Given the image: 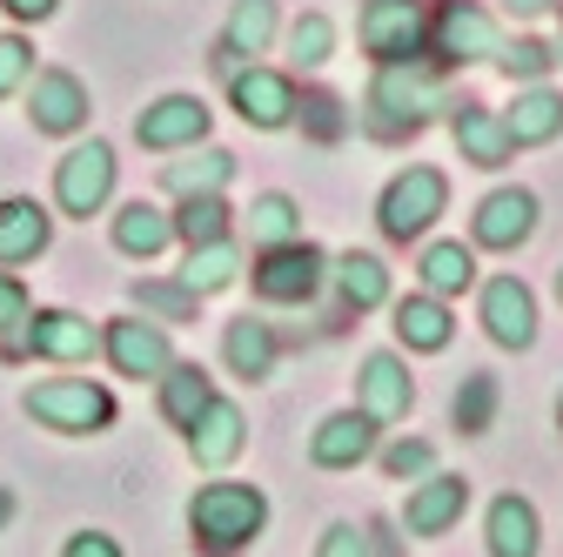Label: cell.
<instances>
[{
    "label": "cell",
    "instance_id": "obj_14",
    "mask_svg": "<svg viewBox=\"0 0 563 557\" xmlns=\"http://www.w3.org/2000/svg\"><path fill=\"white\" fill-rule=\"evenodd\" d=\"M483 329H489L497 350H530L537 342V296L517 275H489L483 283Z\"/></svg>",
    "mask_w": 563,
    "mask_h": 557
},
{
    "label": "cell",
    "instance_id": "obj_16",
    "mask_svg": "<svg viewBox=\"0 0 563 557\" xmlns=\"http://www.w3.org/2000/svg\"><path fill=\"white\" fill-rule=\"evenodd\" d=\"M27 121H34L41 134H75V128H88V88H81V75H67V67L34 75V88H27Z\"/></svg>",
    "mask_w": 563,
    "mask_h": 557
},
{
    "label": "cell",
    "instance_id": "obj_27",
    "mask_svg": "<svg viewBox=\"0 0 563 557\" xmlns=\"http://www.w3.org/2000/svg\"><path fill=\"white\" fill-rule=\"evenodd\" d=\"M222 357H229V370H235L242 383L275 376V329H268L262 316H235V323L222 329Z\"/></svg>",
    "mask_w": 563,
    "mask_h": 557
},
{
    "label": "cell",
    "instance_id": "obj_23",
    "mask_svg": "<svg viewBox=\"0 0 563 557\" xmlns=\"http://www.w3.org/2000/svg\"><path fill=\"white\" fill-rule=\"evenodd\" d=\"M329 283H335V296H342L349 316H363V309H383V303H389V269H383V255H369V249L335 255V262H329Z\"/></svg>",
    "mask_w": 563,
    "mask_h": 557
},
{
    "label": "cell",
    "instance_id": "obj_21",
    "mask_svg": "<svg viewBox=\"0 0 563 557\" xmlns=\"http://www.w3.org/2000/svg\"><path fill=\"white\" fill-rule=\"evenodd\" d=\"M47 236H54V216H47L41 201H27V195H8V201H0V269L34 262V255L47 249Z\"/></svg>",
    "mask_w": 563,
    "mask_h": 557
},
{
    "label": "cell",
    "instance_id": "obj_50",
    "mask_svg": "<svg viewBox=\"0 0 563 557\" xmlns=\"http://www.w3.org/2000/svg\"><path fill=\"white\" fill-rule=\"evenodd\" d=\"M556 61H563V34H556Z\"/></svg>",
    "mask_w": 563,
    "mask_h": 557
},
{
    "label": "cell",
    "instance_id": "obj_13",
    "mask_svg": "<svg viewBox=\"0 0 563 557\" xmlns=\"http://www.w3.org/2000/svg\"><path fill=\"white\" fill-rule=\"evenodd\" d=\"M356 396H363V403H356L363 416H376V424H402V416L416 409V376H409L402 357L369 350L363 370H356Z\"/></svg>",
    "mask_w": 563,
    "mask_h": 557
},
{
    "label": "cell",
    "instance_id": "obj_33",
    "mask_svg": "<svg viewBox=\"0 0 563 557\" xmlns=\"http://www.w3.org/2000/svg\"><path fill=\"white\" fill-rule=\"evenodd\" d=\"M249 242H255V249L302 242V208H296L289 195H255V201H249Z\"/></svg>",
    "mask_w": 563,
    "mask_h": 557
},
{
    "label": "cell",
    "instance_id": "obj_45",
    "mask_svg": "<svg viewBox=\"0 0 563 557\" xmlns=\"http://www.w3.org/2000/svg\"><path fill=\"white\" fill-rule=\"evenodd\" d=\"M0 8H8L14 21H47V14L60 8V0H0Z\"/></svg>",
    "mask_w": 563,
    "mask_h": 557
},
{
    "label": "cell",
    "instance_id": "obj_20",
    "mask_svg": "<svg viewBox=\"0 0 563 557\" xmlns=\"http://www.w3.org/2000/svg\"><path fill=\"white\" fill-rule=\"evenodd\" d=\"M188 437V450H195V463H208V470H222V463H235L242 457V444H249V424H242V409L229 403V396H216L195 424L181 430Z\"/></svg>",
    "mask_w": 563,
    "mask_h": 557
},
{
    "label": "cell",
    "instance_id": "obj_35",
    "mask_svg": "<svg viewBox=\"0 0 563 557\" xmlns=\"http://www.w3.org/2000/svg\"><path fill=\"white\" fill-rule=\"evenodd\" d=\"M450 416H456V430L463 437H483L489 424H497V376H463V390H456V403H450Z\"/></svg>",
    "mask_w": 563,
    "mask_h": 557
},
{
    "label": "cell",
    "instance_id": "obj_43",
    "mask_svg": "<svg viewBox=\"0 0 563 557\" xmlns=\"http://www.w3.org/2000/svg\"><path fill=\"white\" fill-rule=\"evenodd\" d=\"M302 108H309V121H316L322 142H335V134H342V101H335V95H309Z\"/></svg>",
    "mask_w": 563,
    "mask_h": 557
},
{
    "label": "cell",
    "instance_id": "obj_34",
    "mask_svg": "<svg viewBox=\"0 0 563 557\" xmlns=\"http://www.w3.org/2000/svg\"><path fill=\"white\" fill-rule=\"evenodd\" d=\"M229 236V201L222 195H181L175 208V242L201 249V242H222Z\"/></svg>",
    "mask_w": 563,
    "mask_h": 557
},
{
    "label": "cell",
    "instance_id": "obj_31",
    "mask_svg": "<svg viewBox=\"0 0 563 557\" xmlns=\"http://www.w3.org/2000/svg\"><path fill=\"white\" fill-rule=\"evenodd\" d=\"M208 403H216V383H208V370H201V363H168V376H162V416H168V424L188 430Z\"/></svg>",
    "mask_w": 563,
    "mask_h": 557
},
{
    "label": "cell",
    "instance_id": "obj_9",
    "mask_svg": "<svg viewBox=\"0 0 563 557\" xmlns=\"http://www.w3.org/2000/svg\"><path fill=\"white\" fill-rule=\"evenodd\" d=\"M229 101H235V114L249 121V128H289L296 114H302V95H296V81L289 75H275V67H235L229 75Z\"/></svg>",
    "mask_w": 563,
    "mask_h": 557
},
{
    "label": "cell",
    "instance_id": "obj_12",
    "mask_svg": "<svg viewBox=\"0 0 563 557\" xmlns=\"http://www.w3.org/2000/svg\"><path fill=\"white\" fill-rule=\"evenodd\" d=\"M363 54L376 67H402L422 54V8L416 0H369L363 8Z\"/></svg>",
    "mask_w": 563,
    "mask_h": 557
},
{
    "label": "cell",
    "instance_id": "obj_39",
    "mask_svg": "<svg viewBox=\"0 0 563 557\" xmlns=\"http://www.w3.org/2000/svg\"><path fill=\"white\" fill-rule=\"evenodd\" d=\"M383 470H389L396 483H409V477H430V470H437V450L422 444V437H402V444H389V450H383Z\"/></svg>",
    "mask_w": 563,
    "mask_h": 557
},
{
    "label": "cell",
    "instance_id": "obj_47",
    "mask_svg": "<svg viewBox=\"0 0 563 557\" xmlns=\"http://www.w3.org/2000/svg\"><path fill=\"white\" fill-rule=\"evenodd\" d=\"M8 511H14V498H8V491H0V524H8Z\"/></svg>",
    "mask_w": 563,
    "mask_h": 557
},
{
    "label": "cell",
    "instance_id": "obj_10",
    "mask_svg": "<svg viewBox=\"0 0 563 557\" xmlns=\"http://www.w3.org/2000/svg\"><path fill=\"white\" fill-rule=\"evenodd\" d=\"M101 350H108V363L121 370V376H168V363H175V350H168V329L162 323H148V316H114L108 329H101Z\"/></svg>",
    "mask_w": 563,
    "mask_h": 557
},
{
    "label": "cell",
    "instance_id": "obj_8",
    "mask_svg": "<svg viewBox=\"0 0 563 557\" xmlns=\"http://www.w3.org/2000/svg\"><path fill=\"white\" fill-rule=\"evenodd\" d=\"M208 101L201 95H162L155 108H141V121H134V142L148 149V155H181V149H195V142H208Z\"/></svg>",
    "mask_w": 563,
    "mask_h": 557
},
{
    "label": "cell",
    "instance_id": "obj_37",
    "mask_svg": "<svg viewBox=\"0 0 563 557\" xmlns=\"http://www.w3.org/2000/svg\"><path fill=\"white\" fill-rule=\"evenodd\" d=\"M329 54H335V21L329 14H302L289 28V61L296 67H329Z\"/></svg>",
    "mask_w": 563,
    "mask_h": 557
},
{
    "label": "cell",
    "instance_id": "obj_3",
    "mask_svg": "<svg viewBox=\"0 0 563 557\" xmlns=\"http://www.w3.org/2000/svg\"><path fill=\"white\" fill-rule=\"evenodd\" d=\"M443 208H450V175L430 168V162H409L402 175H389V188L376 201V222H383L389 242H422Z\"/></svg>",
    "mask_w": 563,
    "mask_h": 557
},
{
    "label": "cell",
    "instance_id": "obj_46",
    "mask_svg": "<svg viewBox=\"0 0 563 557\" xmlns=\"http://www.w3.org/2000/svg\"><path fill=\"white\" fill-rule=\"evenodd\" d=\"M556 0H504V14H517V21H537V14H550Z\"/></svg>",
    "mask_w": 563,
    "mask_h": 557
},
{
    "label": "cell",
    "instance_id": "obj_1",
    "mask_svg": "<svg viewBox=\"0 0 563 557\" xmlns=\"http://www.w3.org/2000/svg\"><path fill=\"white\" fill-rule=\"evenodd\" d=\"M437 108H443V101H437V81L422 75L416 61L376 67V81H369V95H363V128L376 134V142H402V134H422V128H430Z\"/></svg>",
    "mask_w": 563,
    "mask_h": 557
},
{
    "label": "cell",
    "instance_id": "obj_36",
    "mask_svg": "<svg viewBox=\"0 0 563 557\" xmlns=\"http://www.w3.org/2000/svg\"><path fill=\"white\" fill-rule=\"evenodd\" d=\"M497 67H504V81H517V88H537L550 67H556V47H543V41H504L497 47Z\"/></svg>",
    "mask_w": 563,
    "mask_h": 557
},
{
    "label": "cell",
    "instance_id": "obj_24",
    "mask_svg": "<svg viewBox=\"0 0 563 557\" xmlns=\"http://www.w3.org/2000/svg\"><path fill=\"white\" fill-rule=\"evenodd\" d=\"M504 128H510V149H543L563 134V95L556 88H517V101L504 108Z\"/></svg>",
    "mask_w": 563,
    "mask_h": 557
},
{
    "label": "cell",
    "instance_id": "obj_19",
    "mask_svg": "<svg viewBox=\"0 0 563 557\" xmlns=\"http://www.w3.org/2000/svg\"><path fill=\"white\" fill-rule=\"evenodd\" d=\"M450 134H456V149L470 168H504L517 149H510V128L497 108H483V101H456L450 108Z\"/></svg>",
    "mask_w": 563,
    "mask_h": 557
},
{
    "label": "cell",
    "instance_id": "obj_15",
    "mask_svg": "<svg viewBox=\"0 0 563 557\" xmlns=\"http://www.w3.org/2000/svg\"><path fill=\"white\" fill-rule=\"evenodd\" d=\"M21 329H27L21 342L34 357H47V363H88L101 350V329L88 316H75V309H34Z\"/></svg>",
    "mask_w": 563,
    "mask_h": 557
},
{
    "label": "cell",
    "instance_id": "obj_38",
    "mask_svg": "<svg viewBox=\"0 0 563 557\" xmlns=\"http://www.w3.org/2000/svg\"><path fill=\"white\" fill-rule=\"evenodd\" d=\"M134 303L155 309L162 323H195V309H201V296L181 290V283H134Z\"/></svg>",
    "mask_w": 563,
    "mask_h": 557
},
{
    "label": "cell",
    "instance_id": "obj_7",
    "mask_svg": "<svg viewBox=\"0 0 563 557\" xmlns=\"http://www.w3.org/2000/svg\"><path fill=\"white\" fill-rule=\"evenodd\" d=\"M430 47L443 67H476V61H497V21H489L483 0H443L437 8V28H430Z\"/></svg>",
    "mask_w": 563,
    "mask_h": 557
},
{
    "label": "cell",
    "instance_id": "obj_11",
    "mask_svg": "<svg viewBox=\"0 0 563 557\" xmlns=\"http://www.w3.org/2000/svg\"><path fill=\"white\" fill-rule=\"evenodd\" d=\"M530 236H537V195H530V188H489V195L476 201V216H470V242H476V249L510 255V249H523Z\"/></svg>",
    "mask_w": 563,
    "mask_h": 557
},
{
    "label": "cell",
    "instance_id": "obj_44",
    "mask_svg": "<svg viewBox=\"0 0 563 557\" xmlns=\"http://www.w3.org/2000/svg\"><path fill=\"white\" fill-rule=\"evenodd\" d=\"M60 557H121V544H114L108 531H81V537H67Z\"/></svg>",
    "mask_w": 563,
    "mask_h": 557
},
{
    "label": "cell",
    "instance_id": "obj_6",
    "mask_svg": "<svg viewBox=\"0 0 563 557\" xmlns=\"http://www.w3.org/2000/svg\"><path fill=\"white\" fill-rule=\"evenodd\" d=\"M114 195V149L108 142H81V149H67L54 162V201H60V216H101Z\"/></svg>",
    "mask_w": 563,
    "mask_h": 557
},
{
    "label": "cell",
    "instance_id": "obj_48",
    "mask_svg": "<svg viewBox=\"0 0 563 557\" xmlns=\"http://www.w3.org/2000/svg\"><path fill=\"white\" fill-rule=\"evenodd\" d=\"M556 430H563V396H556Z\"/></svg>",
    "mask_w": 563,
    "mask_h": 557
},
{
    "label": "cell",
    "instance_id": "obj_25",
    "mask_svg": "<svg viewBox=\"0 0 563 557\" xmlns=\"http://www.w3.org/2000/svg\"><path fill=\"white\" fill-rule=\"evenodd\" d=\"M450 336H456V323H450V303L443 296H402L396 303V342L402 350H416V357H437V350H450Z\"/></svg>",
    "mask_w": 563,
    "mask_h": 557
},
{
    "label": "cell",
    "instance_id": "obj_18",
    "mask_svg": "<svg viewBox=\"0 0 563 557\" xmlns=\"http://www.w3.org/2000/svg\"><path fill=\"white\" fill-rule=\"evenodd\" d=\"M369 450H376V416H363V409L322 416L316 437H309V463H316V470H356Z\"/></svg>",
    "mask_w": 563,
    "mask_h": 557
},
{
    "label": "cell",
    "instance_id": "obj_41",
    "mask_svg": "<svg viewBox=\"0 0 563 557\" xmlns=\"http://www.w3.org/2000/svg\"><path fill=\"white\" fill-rule=\"evenodd\" d=\"M316 557H369V531H356V524H329L322 544H316Z\"/></svg>",
    "mask_w": 563,
    "mask_h": 557
},
{
    "label": "cell",
    "instance_id": "obj_2",
    "mask_svg": "<svg viewBox=\"0 0 563 557\" xmlns=\"http://www.w3.org/2000/svg\"><path fill=\"white\" fill-rule=\"evenodd\" d=\"M262 524H268V498L255 491V483H201L195 504H188V531H195V544H201V550H216V557L255 544Z\"/></svg>",
    "mask_w": 563,
    "mask_h": 557
},
{
    "label": "cell",
    "instance_id": "obj_4",
    "mask_svg": "<svg viewBox=\"0 0 563 557\" xmlns=\"http://www.w3.org/2000/svg\"><path fill=\"white\" fill-rule=\"evenodd\" d=\"M27 416H41L60 437H95L114 424V396L88 376H60V383H34L27 390Z\"/></svg>",
    "mask_w": 563,
    "mask_h": 557
},
{
    "label": "cell",
    "instance_id": "obj_28",
    "mask_svg": "<svg viewBox=\"0 0 563 557\" xmlns=\"http://www.w3.org/2000/svg\"><path fill=\"white\" fill-rule=\"evenodd\" d=\"M168 242H175V216H168V208H155V201H128L121 216H114V249H121V255H141V262H148V255H162Z\"/></svg>",
    "mask_w": 563,
    "mask_h": 557
},
{
    "label": "cell",
    "instance_id": "obj_32",
    "mask_svg": "<svg viewBox=\"0 0 563 557\" xmlns=\"http://www.w3.org/2000/svg\"><path fill=\"white\" fill-rule=\"evenodd\" d=\"M242 275V249L222 236V242H201V249H188V269H181V290H195V296H222L229 283Z\"/></svg>",
    "mask_w": 563,
    "mask_h": 557
},
{
    "label": "cell",
    "instance_id": "obj_49",
    "mask_svg": "<svg viewBox=\"0 0 563 557\" xmlns=\"http://www.w3.org/2000/svg\"><path fill=\"white\" fill-rule=\"evenodd\" d=\"M556 303H563V269H556Z\"/></svg>",
    "mask_w": 563,
    "mask_h": 557
},
{
    "label": "cell",
    "instance_id": "obj_26",
    "mask_svg": "<svg viewBox=\"0 0 563 557\" xmlns=\"http://www.w3.org/2000/svg\"><path fill=\"white\" fill-rule=\"evenodd\" d=\"M229 182H235V155L208 149V142L181 149V162H162V188L168 195H222Z\"/></svg>",
    "mask_w": 563,
    "mask_h": 557
},
{
    "label": "cell",
    "instance_id": "obj_17",
    "mask_svg": "<svg viewBox=\"0 0 563 557\" xmlns=\"http://www.w3.org/2000/svg\"><path fill=\"white\" fill-rule=\"evenodd\" d=\"M470 511V477H450V470H430L409 491V504H402V524H409V537H443L456 517Z\"/></svg>",
    "mask_w": 563,
    "mask_h": 557
},
{
    "label": "cell",
    "instance_id": "obj_42",
    "mask_svg": "<svg viewBox=\"0 0 563 557\" xmlns=\"http://www.w3.org/2000/svg\"><path fill=\"white\" fill-rule=\"evenodd\" d=\"M27 323V290L14 283V275H0V336Z\"/></svg>",
    "mask_w": 563,
    "mask_h": 557
},
{
    "label": "cell",
    "instance_id": "obj_30",
    "mask_svg": "<svg viewBox=\"0 0 563 557\" xmlns=\"http://www.w3.org/2000/svg\"><path fill=\"white\" fill-rule=\"evenodd\" d=\"M416 275H422V290L430 296H463L470 283H476V249H463V242H430L422 249V262H416Z\"/></svg>",
    "mask_w": 563,
    "mask_h": 557
},
{
    "label": "cell",
    "instance_id": "obj_29",
    "mask_svg": "<svg viewBox=\"0 0 563 557\" xmlns=\"http://www.w3.org/2000/svg\"><path fill=\"white\" fill-rule=\"evenodd\" d=\"M268 41H275V0H235L222 21V61L268 54Z\"/></svg>",
    "mask_w": 563,
    "mask_h": 557
},
{
    "label": "cell",
    "instance_id": "obj_22",
    "mask_svg": "<svg viewBox=\"0 0 563 557\" xmlns=\"http://www.w3.org/2000/svg\"><path fill=\"white\" fill-rule=\"evenodd\" d=\"M483 531H489V557H537V550H543L537 504H530V498H517V491H504L497 504H489Z\"/></svg>",
    "mask_w": 563,
    "mask_h": 557
},
{
    "label": "cell",
    "instance_id": "obj_40",
    "mask_svg": "<svg viewBox=\"0 0 563 557\" xmlns=\"http://www.w3.org/2000/svg\"><path fill=\"white\" fill-rule=\"evenodd\" d=\"M27 75H34V47L21 34H0V95H14Z\"/></svg>",
    "mask_w": 563,
    "mask_h": 557
},
{
    "label": "cell",
    "instance_id": "obj_5",
    "mask_svg": "<svg viewBox=\"0 0 563 557\" xmlns=\"http://www.w3.org/2000/svg\"><path fill=\"white\" fill-rule=\"evenodd\" d=\"M249 283L262 303H309L322 283H329V255L316 242H282V249H262Z\"/></svg>",
    "mask_w": 563,
    "mask_h": 557
}]
</instances>
